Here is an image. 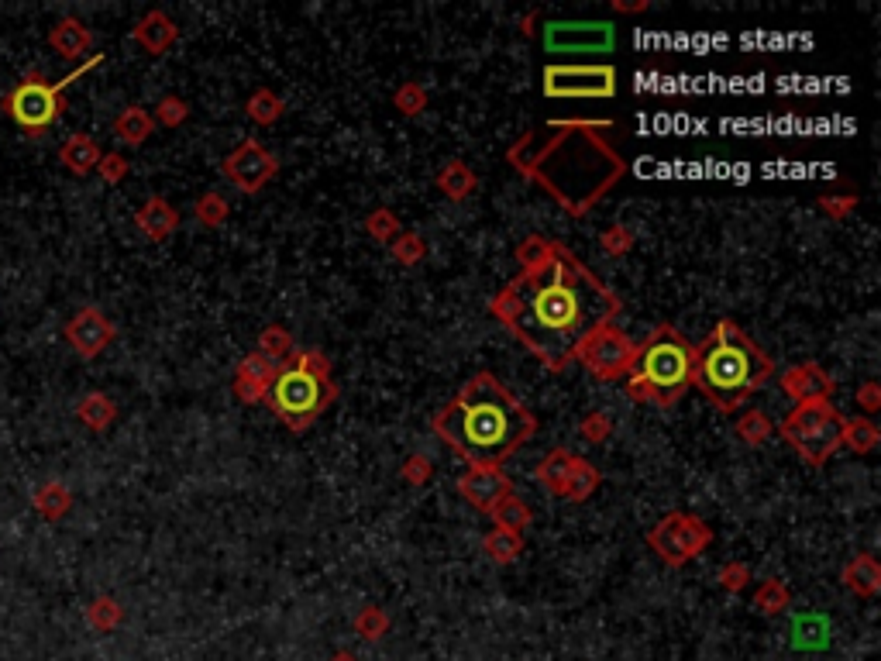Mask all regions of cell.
Listing matches in <instances>:
<instances>
[{"mask_svg": "<svg viewBox=\"0 0 881 661\" xmlns=\"http://www.w3.org/2000/svg\"><path fill=\"white\" fill-rule=\"evenodd\" d=\"M262 400L272 407L279 421H286L293 431H303L324 414V407L334 400V383L327 376V365L317 352H303L272 372Z\"/></svg>", "mask_w": 881, "mask_h": 661, "instance_id": "5b68a950", "label": "cell"}, {"mask_svg": "<svg viewBox=\"0 0 881 661\" xmlns=\"http://www.w3.org/2000/svg\"><path fill=\"white\" fill-rule=\"evenodd\" d=\"M537 248L541 252H534V241L520 248L527 269L493 300V314L551 372H561L592 334L620 314V297L568 248L541 238Z\"/></svg>", "mask_w": 881, "mask_h": 661, "instance_id": "6da1fadb", "label": "cell"}, {"mask_svg": "<svg viewBox=\"0 0 881 661\" xmlns=\"http://www.w3.org/2000/svg\"><path fill=\"white\" fill-rule=\"evenodd\" d=\"M458 489L469 503H475L479 510H496L500 503L510 496V479L496 469H475L469 476L458 479Z\"/></svg>", "mask_w": 881, "mask_h": 661, "instance_id": "8fae6325", "label": "cell"}, {"mask_svg": "<svg viewBox=\"0 0 881 661\" xmlns=\"http://www.w3.org/2000/svg\"><path fill=\"white\" fill-rule=\"evenodd\" d=\"M857 569L861 572H854V569H847V586H854V589H861V593H875V586H878V572H875V565L868 562V558H861V562H857Z\"/></svg>", "mask_w": 881, "mask_h": 661, "instance_id": "484cf974", "label": "cell"}, {"mask_svg": "<svg viewBox=\"0 0 881 661\" xmlns=\"http://www.w3.org/2000/svg\"><path fill=\"white\" fill-rule=\"evenodd\" d=\"M493 513H496V520H500V527H503V531H510V534L524 531V527H527V520H530V510H527L520 500H513V496H506V500H503L500 507H496Z\"/></svg>", "mask_w": 881, "mask_h": 661, "instance_id": "603a6c76", "label": "cell"}, {"mask_svg": "<svg viewBox=\"0 0 881 661\" xmlns=\"http://www.w3.org/2000/svg\"><path fill=\"white\" fill-rule=\"evenodd\" d=\"M59 159H62V166H66L69 173L87 176L90 169L100 162V149H97V142H93L90 135H73V138H69V142L59 149Z\"/></svg>", "mask_w": 881, "mask_h": 661, "instance_id": "9a60e30c", "label": "cell"}, {"mask_svg": "<svg viewBox=\"0 0 881 661\" xmlns=\"http://www.w3.org/2000/svg\"><path fill=\"white\" fill-rule=\"evenodd\" d=\"M272 372L276 369H272L265 355H252V359L241 362V369H238V393L245 396V400H262Z\"/></svg>", "mask_w": 881, "mask_h": 661, "instance_id": "2e32d148", "label": "cell"}, {"mask_svg": "<svg viewBox=\"0 0 881 661\" xmlns=\"http://www.w3.org/2000/svg\"><path fill=\"white\" fill-rule=\"evenodd\" d=\"M114 131H118L121 142L142 145L145 138L152 135V118H148L142 107H128V111H121V118L114 121Z\"/></svg>", "mask_w": 881, "mask_h": 661, "instance_id": "44dd1931", "label": "cell"}, {"mask_svg": "<svg viewBox=\"0 0 881 661\" xmlns=\"http://www.w3.org/2000/svg\"><path fill=\"white\" fill-rule=\"evenodd\" d=\"M135 221H138V228H142L148 238H166L169 231L176 228V211L166 204V200L155 197V200H148L142 211L135 214Z\"/></svg>", "mask_w": 881, "mask_h": 661, "instance_id": "e0dca14e", "label": "cell"}, {"mask_svg": "<svg viewBox=\"0 0 881 661\" xmlns=\"http://www.w3.org/2000/svg\"><path fill=\"white\" fill-rule=\"evenodd\" d=\"M76 414H80V421L87 424V427H93V431H104V427L114 421L118 407H114V403L107 400L104 393H90V396H83V400H80Z\"/></svg>", "mask_w": 881, "mask_h": 661, "instance_id": "ffe728a7", "label": "cell"}, {"mask_svg": "<svg viewBox=\"0 0 881 661\" xmlns=\"http://www.w3.org/2000/svg\"><path fill=\"white\" fill-rule=\"evenodd\" d=\"M121 606L111 600V596H100V600H93L87 606V624L97 627V631H114V627L121 624Z\"/></svg>", "mask_w": 881, "mask_h": 661, "instance_id": "7402d4cb", "label": "cell"}, {"mask_svg": "<svg viewBox=\"0 0 881 661\" xmlns=\"http://www.w3.org/2000/svg\"><path fill=\"white\" fill-rule=\"evenodd\" d=\"M35 510L42 513L45 520H59L62 513H66L69 507H73V496H69V489L62 486V482H45V486H38L35 489Z\"/></svg>", "mask_w": 881, "mask_h": 661, "instance_id": "d6986e66", "label": "cell"}, {"mask_svg": "<svg viewBox=\"0 0 881 661\" xmlns=\"http://www.w3.org/2000/svg\"><path fill=\"white\" fill-rule=\"evenodd\" d=\"M534 431V414L513 400L510 390L489 372L472 376L462 393L434 417V434H441L475 469H496L534 438Z\"/></svg>", "mask_w": 881, "mask_h": 661, "instance_id": "7a4b0ae2", "label": "cell"}, {"mask_svg": "<svg viewBox=\"0 0 881 661\" xmlns=\"http://www.w3.org/2000/svg\"><path fill=\"white\" fill-rule=\"evenodd\" d=\"M692 376H696V348L672 324H661L644 345L634 348V359L627 369V393L634 400L672 407L678 396L689 393Z\"/></svg>", "mask_w": 881, "mask_h": 661, "instance_id": "277c9868", "label": "cell"}, {"mask_svg": "<svg viewBox=\"0 0 881 661\" xmlns=\"http://www.w3.org/2000/svg\"><path fill=\"white\" fill-rule=\"evenodd\" d=\"M489 555L496 562H510L517 555V538H489Z\"/></svg>", "mask_w": 881, "mask_h": 661, "instance_id": "f1b7e54d", "label": "cell"}, {"mask_svg": "<svg viewBox=\"0 0 881 661\" xmlns=\"http://www.w3.org/2000/svg\"><path fill=\"white\" fill-rule=\"evenodd\" d=\"M100 62H104V56H93L90 62H83L80 69H73V73L62 76V80H56V83H45V80H38V76H28V80H21L18 87L7 93L0 107H4L7 118H14V124H21L28 135H38V131H45L62 114V93L69 90V83H76L83 73H90L93 66H100Z\"/></svg>", "mask_w": 881, "mask_h": 661, "instance_id": "8992f818", "label": "cell"}, {"mask_svg": "<svg viewBox=\"0 0 881 661\" xmlns=\"http://www.w3.org/2000/svg\"><path fill=\"white\" fill-rule=\"evenodd\" d=\"M228 173H231V180H238L245 190H255V186L272 173V159L259 152V145H245L238 155H231L228 159Z\"/></svg>", "mask_w": 881, "mask_h": 661, "instance_id": "7c38bea8", "label": "cell"}, {"mask_svg": "<svg viewBox=\"0 0 881 661\" xmlns=\"http://www.w3.org/2000/svg\"><path fill=\"white\" fill-rule=\"evenodd\" d=\"M97 169L107 183H118V180H124V173H128V162H124L121 155H100Z\"/></svg>", "mask_w": 881, "mask_h": 661, "instance_id": "4316f807", "label": "cell"}, {"mask_svg": "<svg viewBox=\"0 0 881 661\" xmlns=\"http://www.w3.org/2000/svg\"><path fill=\"white\" fill-rule=\"evenodd\" d=\"M135 38H138V45H145L148 52H162V49H169V42L176 38V28H173V21H169L166 14L152 11L142 25L135 28Z\"/></svg>", "mask_w": 881, "mask_h": 661, "instance_id": "ac0fdd59", "label": "cell"}, {"mask_svg": "<svg viewBox=\"0 0 881 661\" xmlns=\"http://www.w3.org/2000/svg\"><path fill=\"white\" fill-rule=\"evenodd\" d=\"M782 434L806 462L823 465L840 445H844V421L826 400H806L789 414Z\"/></svg>", "mask_w": 881, "mask_h": 661, "instance_id": "52a82bcc", "label": "cell"}, {"mask_svg": "<svg viewBox=\"0 0 881 661\" xmlns=\"http://www.w3.org/2000/svg\"><path fill=\"white\" fill-rule=\"evenodd\" d=\"M544 93L548 97H613L617 73L610 66H548Z\"/></svg>", "mask_w": 881, "mask_h": 661, "instance_id": "ba28073f", "label": "cell"}, {"mask_svg": "<svg viewBox=\"0 0 881 661\" xmlns=\"http://www.w3.org/2000/svg\"><path fill=\"white\" fill-rule=\"evenodd\" d=\"M875 441H878V434H875V427H871L868 421L844 424V445H851L854 451H868Z\"/></svg>", "mask_w": 881, "mask_h": 661, "instance_id": "cb8c5ba5", "label": "cell"}, {"mask_svg": "<svg viewBox=\"0 0 881 661\" xmlns=\"http://www.w3.org/2000/svg\"><path fill=\"white\" fill-rule=\"evenodd\" d=\"M589 365L592 376L599 379H620L623 372L630 369V359H634V345L617 331V328H599L586 345L579 348V355Z\"/></svg>", "mask_w": 881, "mask_h": 661, "instance_id": "9c48e42d", "label": "cell"}, {"mask_svg": "<svg viewBox=\"0 0 881 661\" xmlns=\"http://www.w3.org/2000/svg\"><path fill=\"white\" fill-rule=\"evenodd\" d=\"M771 372H775V362L734 321H720L696 348L692 386H699V393L720 410H737L747 396H754L768 383Z\"/></svg>", "mask_w": 881, "mask_h": 661, "instance_id": "3957f363", "label": "cell"}, {"mask_svg": "<svg viewBox=\"0 0 881 661\" xmlns=\"http://www.w3.org/2000/svg\"><path fill=\"white\" fill-rule=\"evenodd\" d=\"M183 104H179V100H162L159 104V118L166 121V124H176V121H183Z\"/></svg>", "mask_w": 881, "mask_h": 661, "instance_id": "1f68e13d", "label": "cell"}, {"mask_svg": "<svg viewBox=\"0 0 881 661\" xmlns=\"http://www.w3.org/2000/svg\"><path fill=\"white\" fill-rule=\"evenodd\" d=\"M737 431H740V438H744V441H751V445H761L764 434L771 431V424L761 417V410H751V414H747L744 421L737 424Z\"/></svg>", "mask_w": 881, "mask_h": 661, "instance_id": "d4e9b609", "label": "cell"}, {"mask_svg": "<svg viewBox=\"0 0 881 661\" xmlns=\"http://www.w3.org/2000/svg\"><path fill=\"white\" fill-rule=\"evenodd\" d=\"M66 338H69V345L83 355V359H93V355H100L107 345H111L114 324L107 321L97 307H83L80 314L66 324Z\"/></svg>", "mask_w": 881, "mask_h": 661, "instance_id": "30bf717a", "label": "cell"}, {"mask_svg": "<svg viewBox=\"0 0 881 661\" xmlns=\"http://www.w3.org/2000/svg\"><path fill=\"white\" fill-rule=\"evenodd\" d=\"M758 606H761L764 613H775V610H782V606H785V593H782V589H778V586H775V589L768 586V589H764V593H761Z\"/></svg>", "mask_w": 881, "mask_h": 661, "instance_id": "f546056e", "label": "cell"}, {"mask_svg": "<svg viewBox=\"0 0 881 661\" xmlns=\"http://www.w3.org/2000/svg\"><path fill=\"white\" fill-rule=\"evenodd\" d=\"M197 211H200V217H204L207 224H217V221H221V217H224V204H221V200H217V197H207L204 204L197 207Z\"/></svg>", "mask_w": 881, "mask_h": 661, "instance_id": "4dcf8cb0", "label": "cell"}, {"mask_svg": "<svg viewBox=\"0 0 881 661\" xmlns=\"http://www.w3.org/2000/svg\"><path fill=\"white\" fill-rule=\"evenodd\" d=\"M782 390L795 396V400H823V393H833L830 376H820L816 369H792L789 376L782 379Z\"/></svg>", "mask_w": 881, "mask_h": 661, "instance_id": "4fadbf2b", "label": "cell"}, {"mask_svg": "<svg viewBox=\"0 0 881 661\" xmlns=\"http://www.w3.org/2000/svg\"><path fill=\"white\" fill-rule=\"evenodd\" d=\"M358 631H362L365 637H369V641H376L379 634H386V617H382L379 610H369L365 613V617H358Z\"/></svg>", "mask_w": 881, "mask_h": 661, "instance_id": "83f0119b", "label": "cell"}, {"mask_svg": "<svg viewBox=\"0 0 881 661\" xmlns=\"http://www.w3.org/2000/svg\"><path fill=\"white\" fill-rule=\"evenodd\" d=\"M49 42H52V49H56L59 56L76 59V56H80V52H87V49H90V31H87V25H83V21H76V18H62L59 25L52 28Z\"/></svg>", "mask_w": 881, "mask_h": 661, "instance_id": "5bb4252c", "label": "cell"}, {"mask_svg": "<svg viewBox=\"0 0 881 661\" xmlns=\"http://www.w3.org/2000/svg\"><path fill=\"white\" fill-rule=\"evenodd\" d=\"M334 661H352V655H338V658H334Z\"/></svg>", "mask_w": 881, "mask_h": 661, "instance_id": "d6a6232c", "label": "cell"}]
</instances>
